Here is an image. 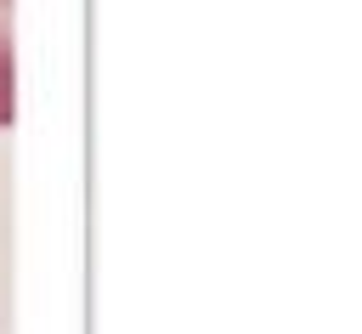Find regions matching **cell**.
Returning a JSON list of instances; mask_svg holds the SVG:
<instances>
[{"instance_id":"obj_1","label":"cell","mask_w":362,"mask_h":334,"mask_svg":"<svg viewBox=\"0 0 362 334\" xmlns=\"http://www.w3.org/2000/svg\"><path fill=\"white\" fill-rule=\"evenodd\" d=\"M17 113V68H11V0H0V130Z\"/></svg>"}]
</instances>
